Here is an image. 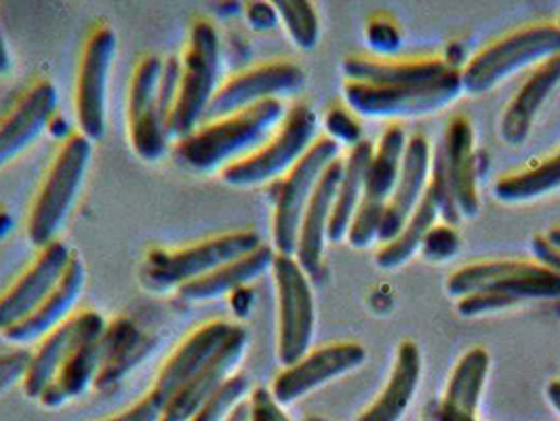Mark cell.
Returning a JSON list of instances; mask_svg holds the SVG:
<instances>
[{"label":"cell","mask_w":560,"mask_h":421,"mask_svg":"<svg viewBox=\"0 0 560 421\" xmlns=\"http://www.w3.org/2000/svg\"><path fill=\"white\" fill-rule=\"evenodd\" d=\"M284 114V104L280 100H270L241 113L207 120L188 138L175 141L173 159L182 167L198 173H222L228 165L249 156L268 140Z\"/></svg>","instance_id":"cell-1"},{"label":"cell","mask_w":560,"mask_h":421,"mask_svg":"<svg viewBox=\"0 0 560 421\" xmlns=\"http://www.w3.org/2000/svg\"><path fill=\"white\" fill-rule=\"evenodd\" d=\"M439 209L443 224L455 225L472 220L480 211L478 197L477 143L475 127L468 116L455 114L432 150L428 190Z\"/></svg>","instance_id":"cell-2"},{"label":"cell","mask_w":560,"mask_h":421,"mask_svg":"<svg viewBox=\"0 0 560 421\" xmlns=\"http://www.w3.org/2000/svg\"><path fill=\"white\" fill-rule=\"evenodd\" d=\"M560 54V24L533 22L493 38L459 70L462 89L482 95L505 83L510 77L533 70Z\"/></svg>","instance_id":"cell-3"},{"label":"cell","mask_w":560,"mask_h":421,"mask_svg":"<svg viewBox=\"0 0 560 421\" xmlns=\"http://www.w3.org/2000/svg\"><path fill=\"white\" fill-rule=\"evenodd\" d=\"M91 156L93 141L79 131L68 136L57 148L56 156L30 207L26 232L36 249L57 241V234L61 232L83 188Z\"/></svg>","instance_id":"cell-4"},{"label":"cell","mask_w":560,"mask_h":421,"mask_svg":"<svg viewBox=\"0 0 560 421\" xmlns=\"http://www.w3.org/2000/svg\"><path fill=\"white\" fill-rule=\"evenodd\" d=\"M179 86L168 116V140H184L205 120L209 104L220 86L222 43L209 20H198L190 30L188 47L179 57Z\"/></svg>","instance_id":"cell-5"},{"label":"cell","mask_w":560,"mask_h":421,"mask_svg":"<svg viewBox=\"0 0 560 421\" xmlns=\"http://www.w3.org/2000/svg\"><path fill=\"white\" fill-rule=\"evenodd\" d=\"M318 116L306 102L293 104L284 118L280 120L277 131L264 141L249 156L228 165L220 173L222 182L236 188H253L280 177L293 167L316 141Z\"/></svg>","instance_id":"cell-6"},{"label":"cell","mask_w":560,"mask_h":421,"mask_svg":"<svg viewBox=\"0 0 560 421\" xmlns=\"http://www.w3.org/2000/svg\"><path fill=\"white\" fill-rule=\"evenodd\" d=\"M259 245L264 243L257 232L238 230L198 241L182 249H154L145 255L141 266V282L156 291L179 289L232 259L255 252Z\"/></svg>","instance_id":"cell-7"},{"label":"cell","mask_w":560,"mask_h":421,"mask_svg":"<svg viewBox=\"0 0 560 421\" xmlns=\"http://www.w3.org/2000/svg\"><path fill=\"white\" fill-rule=\"evenodd\" d=\"M447 293L459 300L470 293L489 291L516 304L560 297V277L535 259H480L451 272Z\"/></svg>","instance_id":"cell-8"},{"label":"cell","mask_w":560,"mask_h":421,"mask_svg":"<svg viewBox=\"0 0 560 421\" xmlns=\"http://www.w3.org/2000/svg\"><path fill=\"white\" fill-rule=\"evenodd\" d=\"M464 93L459 70L421 84H369L343 81L346 106L364 118H420L441 113Z\"/></svg>","instance_id":"cell-9"},{"label":"cell","mask_w":560,"mask_h":421,"mask_svg":"<svg viewBox=\"0 0 560 421\" xmlns=\"http://www.w3.org/2000/svg\"><path fill=\"white\" fill-rule=\"evenodd\" d=\"M279 325H277V359L282 366L298 363L312 350L316 329V304L312 279L302 270L293 255H275L272 268Z\"/></svg>","instance_id":"cell-10"},{"label":"cell","mask_w":560,"mask_h":421,"mask_svg":"<svg viewBox=\"0 0 560 421\" xmlns=\"http://www.w3.org/2000/svg\"><path fill=\"white\" fill-rule=\"evenodd\" d=\"M407 140H409L407 131L398 122H393L390 127H386L380 141L373 145V152L366 165V175H364L363 200L352 218V224L346 236V241L354 249H364V247H371L373 243H380L384 211L400 173Z\"/></svg>","instance_id":"cell-11"},{"label":"cell","mask_w":560,"mask_h":421,"mask_svg":"<svg viewBox=\"0 0 560 421\" xmlns=\"http://www.w3.org/2000/svg\"><path fill=\"white\" fill-rule=\"evenodd\" d=\"M336 159L339 145L331 138L320 136L310 145L308 152L289 168L277 184L275 213H272V249L280 255H293L298 245V232L306 211L310 197Z\"/></svg>","instance_id":"cell-12"},{"label":"cell","mask_w":560,"mask_h":421,"mask_svg":"<svg viewBox=\"0 0 560 421\" xmlns=\"http://www.w3.org/2000/svg\"><path fill=\"white\" fill-rule=\"evenodd\" d=\"M116 32L102 24L91 30L84 40L83 54L74 86V113L79 133L100 141L106 136L108 120V83L116 56Z\"/></svg>","instance_id":"cell-13"},{"label":"cell","mask_w":560,"mask_h":421,"mask_svg":"<svg viewBox=\"0 0 560 421\" xmlns=\"http://www.w3.org/2000/svg\"><path fill=\"white\" fill-rule=\"evenodd\" d=\"M306 83V72L293 61H268L236 72L218 86L205 120H215L228 114L247 110L270 100H284L300 93Z\"/></svg>","instance_id":"cell-14"},{"label":"cell","mask_w":560,"mask_h":421,"mask_svg":"<svg viewBox=\"0 0 560 421\" xmlns=\"http://www.w3.org/2000/svg\"><path fill=\"white\" fill-rule=\"evenodd\" d=\"M366 361V350L359 341H331L312 348L298 363L282 366L270 394L280 407L293 405L310 393L357 371Z\"/></svg>","instance_id":"cell-15"},{"label":"cell","mask_w":560,"mask_h":421,"mask_svg":"<svg viewBox=\"0 0 560 421\" xmlns=\"http://www.w3.org/2000/svg\"><path fill=\"white\" fill-rule=\"evenodd\" d=\"M163 59L141 57L129 81L127 131L133 152L145 163H156L167 150V120L159 106V79Z\"/></svg>","instance_id":"cell-16"},{"label":"cell","mask_w":560,"mask_h":421,"mask_svg":"<svg viewBox=\"0 0 560 421\" xmlns=\"http://www.w3.org/2000/svg\"><path fill=\"white\" fill-rule=\"evenodd\" d=\"M106 320L95 309L74 312L66 323H61L49 336L43 337L36 350L32 352L22 390L28 398H40L54 384L59 369L70 361V356L106 331Z\"/></svg>","instance_id":"cell-17"},{"label":"cell","mask_w":560,"mask_h":421,"mask_svg":"<svg viewBox=\"0 0 560 421\" xmlns=\"http://www.w3.org/2000/svg\"><path fill=\"white\" fill-rule=\"evenodd\" d=\"M72 255V249L61 241L38 249L34 261L0 295V334L24 320L54 291Z\"/></svg>","instance_id":"cell-18"},{"label":"cell","mask_w":560,"mask_h":421,"mask_svg":"<svg viewBox=\"0 0 560 421\" xmlns=\"http://www.w3.org/2000/svg\"><path fill=\"white\" fill-rule=\"evenodd\" d=\"M249 343V334L245 327L234 325L232 334L225 339L224 346L215 352V356L168 398L163 409L161 421H188L198 409L215 394L222 390L225 382L236 375V366L241 365Z\"/></svg>","instance_id":"cell-19"},{"label":"cell","mask_w":560,"mask_h":421,"mask_svg":"<svg viewBox=\"0 0 560 421\" xmlns=\"http://www.w3.org/2000/svg\"><path fill=\"white\" fill-rule=\"evenodd\" d=\"M57 102L56 84L40 79L0 118V168L15 161L43 136L56 114Z\"/></svg>","instance_id":"cell-20"},{"label":"cell","mask_w":560,"mask_h":421,"mask_svg":"<svg viewBox=\"0 0 560 421\" xmlns=\"http://www.w3.org/2000/svg\"><path fill=\"white\" fill-rule=\"evenodd\" d=\"M430 168H432V145L428 136L423 133L409 136L400 173L384 211L380 245L394 238L400 232V227L409 222L413 211L420 207L421 198L425 197V190H428Z\"/></svg>","instance_id":"cell-21"},{"label":"cell","mask_w":560,"mask_h":421,"mask_svg":"<svg viewBox=\"0 0 560 421\" xmlns=\"http://www.w3.org/2000/svg\"><path fill=\"white\" fill-rule=\"evenodd\" d=\"M341 171H343V159L339 156L320 175L300 224L293 257L298 259V264L302 266V270L308 274L310 279H318L323 272L325 249L329 243V222H331V211H334Z\"/></svg>","instance_id":"cell-22"},{"label":"cell","mask_w":560,"mask_h":421,"mask_svg":"<svg viewBox=\"0 0 560 421\" xmlns=\"http://www.w3.org/2000/svg\"><path fill=\"white\" fill-rule=\"evenodd\" d=\"M84 282H86V270H84L83 259L74 253L61 279L54 286V291L32 309L24 320L2 331L0 336L15 346L40 341L43 337L49 336L54 329L74 314L72 309L77 306L79 297L83 295Z\"/></svg>","instance_id":"cell-23"},{"label":"cell","mask_w":560,"mask_h":421,"mask_svg":"<svg viewBox=\"0 0 560 421\" xmlns=\"http://www.w3.org/2000/svg\"><path fill=\"white\" fill-rule=\"evenodd\" d=\"M232 329L234 323L225 320H211L200 325L173 350L167 363L161 366L152 393L161 396V400L167 405L168 398L177 393L200 366L207 365L215 356V352L224 346Z\"/></svg>","instance_id":"cell-24"},{"label":"cell","mask_w":560,"mask_h":421,"mask_svg":"<svg viewBox=\"0 0 560 421\" xmlns=\"http://www.w3.org/2000/svg\"><path fill=\"white\" fill-rule=\"evenodd\" d=\"M560 84V54L541 61L529 70L525 81L508 102L502 120L500 138L508 145H521L532 136L533 122L541 106L548 102L552 91Z\"/></svg>","instance_id":"cell-25"},{"label":"cell","mask_w":560,"mask_h":421,"mask_svg":"<svg viewBox=\"0 0 560 421\" xmlns=\"http://www.w3.org/2000/svg\"><path fill=\"white\" fill-rule=\"evenodd\" d=\"M451 70L441 57L350 56L341 63L343 81L369 84L432 83Z\"/></svg>","instance_id":"cell-26"},{"label":"cell","mask_w":560,"mask_h":421,"mask_svg":"<svg viewBox=\"0 0 560 421\" xmlns=\"http://www.w3.org/2000/svg\"><path fill=\"white\" fill-rule=\"evenodd\" d=\"M421 369L423 363H421L420 346L411 339L400 341L388 382L384 384L382 393L377 394L359 413L357 421L402 420V416L411 407L420 388Z\"/></svg>","instance_id":"cell-27"},{"label":"cell","mask_w":560,"mask_h":421,"mask_svg":"<svg viewBox=\"0 0 560 421\" xmlns=\"http://www.w3.org/2000/svg\"><path fill=\"white\" fill-rule=\"evenodd\" d=\"M489 369L491 356L482 346H475L462 354L448 375L439 421H478V407L487 386Z\"/></svg>","instance_id":"cell-28"},{"label":"cell","mask_w":560,"mask_h":421,"mask_svg":"<svg viewBox=\"0 0 560 421\" xmlns=\"http://www.w3.org/2000/svg\"><path fill=\"white\" fill-rule=\"evenodd\" d=\"M113 343L114 329L113 325H108L102 336L93 341H86L70 356V361L59 369L54 384L43 393L38 402L45 409H57L68 400H74L86 393V388L95 384L102 366L106 365Z\"/></svg>","instance_id":"cell-29"},{"label":"cell","mask_w":560,"mask_h":421,"mask_svg":"<svg viewBox=\"0 0 560 421\" xmlns=\"http://www.w3.org/2000/svg\"><path fill=\"white\" fill-rule=\"evenodd\" d=\"M275 255L277 252L270 245H259L255 252L232 259L197 281L179 286L177 295L186 302H211L232 295L234 291L249 286L261 274H266L272 268Z\"/></svg>","instance_id":"cell-30"},{"label":"cell","mask_w":560,"mask_h":421,"mask_svg":"<svg viewBox=\"0 0 560 421\" xmlns=\"http://www.w3.org/2000/svg\"><path fill=\"white\" fill-rule=\"evenodd\" d=\"M560 190V148L525 167L508 171L498 177L493 195L505 204H523L550 197Z\"/></svg>","instance_id":"cell-31"},{"label":"cell","mask_w":560,"mask_h":421,"mask_svg":"<svg viewBox=\"0 0 560 421\" xmlns=\"http://www.w3.org/2000/svg\"><path fill=\"white\" fill-rule=\"evenodd\" d=\"M373 152L371 141H361L348 150L343 156V171L337 184L331 222H329V243H341L348 236L352 218L363 200L364 175Z\"/></svg>","instance_id":"cell-32"},{"label":"cell","mask_w":560,"mask_h":421,"mask_svg":"<svg viewBox=\"0 0 560 421\" xmlns=\"http://www.w3.org/2000/svg\"><path fill=\"white\" fill-rule=\"evenodd\" d=\"M439 209L434 200L425 192L421 198L420 207L413 211L409 222L400 227V232L390 238L388 243H382L380 249L375 253V264L382 270H396L405 266L416 253L420 252L428 232L436 225Z\"/></svg>","instance_id":"cell-33"},{"label":"cell","mask_w":560,"mask_h":421,"mask_svg":"<svg viewBox=\"0 0 560 421\" xmlns=\"http://www.w3.org/2000/svg\"><path fill=\"white\" fill-rule=\"evenodd\" d=\"M275 9L279 22L287 30L293 45L302 51H310L318 45L320 38V20L308 0H277Z\"/></svg>","instance_id":"cell-34"},{"label":"cell","mask_w":560,"mask_h":421,"mask_svg":"<svg viewBox=\"0 0 560 421\" xmlns=\"http://www.w3.org/2000/svg\"><path fill=\"white\" fill-rule=\"evenodd\" d=\"M247 394H249V377L236 373L225 382L222 390L211 396L188 421H225L232 413V409L247 398Z\"/></svg>","instance_id":"cell-35"},{"label":"cell","mask_w":560,"mask_h":421,"mask_svg":"<svg viewBox=\"0 0 560 421\" xmlns=\"http://www.w3.org/2000/svg\"><path fill=\"white\" fill-rule=\"evenodd\" d=\"M327 138L336 141L337 145H346L348 150L363 141V129L359 116L350 108H331L325 118Z\"/></svg>","instance_id":"cell-36"},{"label":"cell","mask_w":560,"mask_h":421,"mask_svg":"<svg viewBox=\"0 0 560 421\" xmlns=\"http://www.w3.org/2000/svg\"><path fill=\"white\" fill-rule=\"evenodd\" d=\"M364 38L369 49L375 57H394L396 49L400 47V32L393 20L384 15H375L364 30Z\"/></svg>","instance_id":"cell-37"},{"label":"cell","mask_w":560,"mask_h":421,"mask_svg":"<svg viewBox=\"0 0 560 421\" xmlns=\"http://www.w3.org/2000/svg\"><path fill=\"white\" fill-rule=\"evenodd\" d=\"M459 249V234L448 224H436L425 236L420 252L428 261H445Z\"/></svg>","instance_id":"cell-38"},{"label":"cell","mask_w":560,"mask_h":421,"mask_svg":"<svg viewBox=\"0 0 560 421\" xmlns=\"http://www.w3.org/2000/svg\"><path fill=\"white\" fill-rule=\"evenodd\" d=\"M514 306H518L514 300H510L505 295H498V293H489V291H478V293H470V295L457 300V312H459V316H466V318L487 316V314L514 308Z\"/></svg>","instance_id":"cell-39"},{"label":"cell","mask_w":560,"mask_h":421,"mask_svg":"<svg viewBox=\"0 0 560 421\" xmlns=\"http://www.w3.org/2000/svg\"><path fill=\"white\" fill-rule=\"evenodd\" d=\"M32 361V350L13 348L0 354V396L11 390L15 384H22Z\"/></svg>","instance_id":"cell-40"},{"label":"cell","mask_w":560,"mask_h":421,"mask_svg":"<svg viewBox=\"0 0 560 421\" xmlns=\"http://www.w3.org/2000/svg\"><path fill=\"white\" fill-rule=\"evenodd\" d=\"M179 70H182L179 57L163 59V70H161V79H159V106H161V114L167 122L171 110H173V104H175V97H177Z\"/></svg>","instance_id":"cell-41"},{"label":"cell","mask_w":560,"mask_h":421,"mask_svg":"<svg viewBox=\"0 0 560 421\" xmlns=\"http://www.w3.org/2000/svg\"><path fill=\"white\" fill-rule=\"evenodd\" d=\"M163 409H165V402L161 400V396H156L150 390L145 396H141L136 405L102 421H161L163 420Z\"/></svg>","instance_id":"cell-42"},{"label":"cell","mask_w":560,"mask_h":421,"mask_svg":"<svg viewBox=\"0 0 560 421\" xmlns=\"http://www.w3.org/2000/svg\"><path fill=\"white\" fill-rule=\"evenodd\" d=\"M249 402H252V421H293L272 398L268 388L253 390Z\"/></svg>","instance_id":"cell-43"},{"label":"cell","mask_w":560,"mask_h":421,"mask_svg":"<svg viewBox=\"0 0 560 421\" xmlns=\"http://www.w3.org/2000/svg\"><path fill=\"white\" fill-rule=\"evenodd\" d=\"M245 13H247V22L255 30H270L279 24V13L275 9V2H249Z\"/></svg>","instance_id":"cell-44"},{"label":"cell","mask_w":560,"mask_h":421,"mask_svg":"<svg viewBox=\"0 0 560 421\" xmlns=\"http://www.w3.org/2000/svg\"><path fill=\"white\" fill-rule=\"evenodd\" d=\"M532 252L535 261L544 264L546 268H550L552 272H557L560 277V252H557L552 245H548V241L544 238V234L533 236Z\"/></svg>","instance_id":"cell-45"},{"label":"cell","mask_w":560,"mask_h":421,"mask_svg":"<svg viewBox=\"0 0 560 421\" xmlns=\"http://www.w3.org/2000/svg\"><path fill=\"white\" fill-rule=\"evenodd\" d=\"M225 421H252V402H249V396L245 400H241L232 413L228 416Z\"/></svg>","instance_id":"cell-46"},{"label":"cell","mask_w":560,"mask_h":421,"mask_svg":"<svg viewBox=\"0 0 560 421\" xmlns=\"http://www.w3.org/2000/svg\"><path fill=\"white\" fill-rule=\"evenodd\" d=\"M9 70H11V51H9L2 28H0V77H4Z\"/></svg>","instance_id":"cell-47"},{"label":"cell","mask_w":560,"mask_h":421,"mask_svg":"<svg viewBox=\"0 0 560 421\" xmlns=\"http://www.w3.org/2000/svg\"><path fill=\"white\" fill-rule=\"evenodd\" d=\"M546 396H548V402L552 405V409L560 416V379H555V382L548 384Z\"/></svg>","instance_id":"cell-48"},{"label":"cell","mask_w":560,"mask_h":421,"mask_svg":"<svg viewBox=\"0 0 560 421\" xmlns=\"http://www.w3.org/2000/svg\"><path fill=\"white\" fill-rule=\"evenodd\" d=\"M544 238L548 241V245H552L557 252H560V225L550 227V230L544 234Z\"/></svg>","instance_id":"cell-49"},{"label":"cell","mask_w":560,"mask_h":421,"mask_svg":"<svg viewBox=\"0 0 560 421\" xmlns=\"http://www.w3.org/2000/svg\"><path fill=\"white\" fill-rule=\"evenodd\" d=\"M304 421H334V420H327V418H306Z\"/></svg>","instance_id":"cell-50"}]
</instances>
